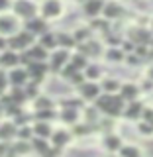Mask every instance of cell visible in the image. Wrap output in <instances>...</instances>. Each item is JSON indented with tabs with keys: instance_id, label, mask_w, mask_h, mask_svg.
Segmentation results:
<instances>
[{
	"instance_id": "obj_9",
	"label": "cell",
	"mask_w": 153,
	"mask_h": 157,
	"mask_svg": "<svg viewBox=\"0 0 153 157\" xmlns=\"http://www.w3.org/2000/svg\"><path fill=\"white\" fill-rule=\"evenodd\" d=\"M118 155L122 157H141V155H147V149L143 145L141 140H132V141H124V145L120 147Z\"/></svg>"
},
{
	"instance_id": "obj_18",
	"label": "cell",
	"mask_w": 153,
	"mask_h": 157,
	"mask_svg": "<svg viewBox=\"0 0 153 157\" xmlns=\"http://www.w3.org/2000/svg\"><path fill=\"white\" fill-rule=\"evenodd\" d=\"M85 75H86V78H90V81H100V78L106 75V67L100 65L98 61H92V63L86 65Z\"/></svg>"
},
{
	"instance_id": "obj_8",
	"label": "cell",
	"mask_w": 153,
	"mask_h": 157,
	"mask_svg": "<svg viewBox=\"0 0 153 157\" xmlns=\"http://www.w3.org/2000/svg\"><path fill=\"white\" fill-rule=\"evenodd\" d=\"M102 59H104L110 67H122L124 61H126V51L120 45H106L104 57H102Z\"/></svg>"
},
{
	"instance_id": "obj_24",
	"label": "cell",
	"mask_w": 153,
	"mask_h": 157,
	"mask_svg": "<svg viewBox=\"0 0 153 157\" xmlns=\"http://www.w3.org/2000/svg\"><path fill=\"white\" fill-rule=\"evenodd\" d=\"M57 39H59V47L73 49V47H77V45H78V41L75 39L73 32H71V33H67V32H59V33H57Z\"/></svg>"
},
{
	"instance_id": "obj_20",
	"label": "cell",
	"mask_w": 153,
	"mask_h": 157,
	"mask_svg": "<svg viewBox=\"0 0 153 157\" xmlns=\"http://www.w3.org/2000/svg\"><path fill=\"white\" fill-rule=\"evenodd\" d=\"M20 63V55L16 53V49H4V53H0V67L14 69Z\"/></svg>"
},
{
	"instance_id": "obj_13",
	"label": "cell",
	"mask_w": 153,
	"mask_h": 157,
	"mask_svg": "<svg viewBox=\"0 0 153 157\" xmlns=\"http://www.w3.org/2000/svg\"><path fill=\"white\" fill-rule=\"evenodd\" d=\"M69 61H71V53H69L67 47L53 49V53H51V69L53 71H61Z\"/></svg>"
},
{
	"instance_id": "obj_29",
	"label": "cell",
	"mask_w": 153,
	"mask_h": 157,
	"mask_svg": "<svg viewBox=\"0 0 153 157\" xmlns=\"http://www.w3.org/2000/svg\"><path fill=\"white\" fill-rule=\"evenodd\" d=\"M33 134L41 136V137H51V134H53L51 124H47V122H37V124L33 126Z\"/></svg>"
},
{
	"instance_id": "obj_41",
	"label": "cell",
	"mask_w": 153,
	"mask_h": 157,
	"mask_svg": "<svg viewBox=\"0 0 153 157\" xmlns=\"http://www.w3.org/2000/svg\"><path fill=\"white\" fill-rule=\"evenodd\" d=\"M77 2H85V0H77Z\"/></svg>"
},
{
	"instance_id": "obj_21",
	"label": "cell",
	"mask_w": 153,
	"mask_h": 157,
	"mask_svg": "<svg viewBox=\"0 0 153 157\" xmlns=\"http://www.w3.org/2000/svg\"><path fill=\"white\" fill-rule=\"evenodd\" d=\"M134 126H136V132H137V137H140V140H151L153 137V124L151 122L140 118L137 122H134Z\"/></svg>"
},
{
	"instance_id": "obj_35",
	"label": "cell",
	"mask_w": 153,
	"mask_h": 157,
	"mask_svg": "<svg viewBox=\"0 0 153 157\" xmlns=\"http://www.w3.org/2000/svg\"><path fill=\"white\" fill-rule=\"evenodd\" d=\"M14 4H12V0H0V14H4L6 10H10Z\"/></svg>"
},
{
	"instance_id": "obj_31",
	"label": "cell",
	"mask_w": 153,
	"mask_h": 157,
	"mask_svg": "<svg viewBox=\"0 0 153 157\" xmlns=\"http://www.w3.org/2000/svg\"><path fill=\"white\" fill-rule=\"evenodd\" d=\"M29 151H33V147H32V145H28L26 141H20V144L14 145L12 153H29Z\"/></svg>"
},
{
	"instance_id": "obj_16",
	"label": "cell",
	"mask_w": 153,
	"mask_h": 157,
	"mask_svg": "<svg viewBox=\"0 0 153 157\" xmlns=\"http://www.w3.org/2000/svg\"><path fill=\"white\" fill-rule=\"evenodd\" d=\"M122 78L120 75H106L100 78V86H102V92H120V86H122Z\"/></svg>"
},
{
	"instance_id": "obj_17",
	"label": "cell",
	"mask_w": 153,
	"mask_h": 157,
	"mask_svg": "<svg viewBox=\"0 0 153 157\" xmlns=\"http://www.w3.org/2000/svg\"><path fill=\"white\" fill-rule=\"evenodd\" d=\"M73 137H75L73 132H69L67 128H59V130H53L51 141H53V145H57V147H67L73 141Z\"/></svg>"
},
{
	"instance_id": "obj_38",
	"label": "cell",
	"mask_w": 153,
	"mask_h": 157,
	"mask_svg": "<svg viewBox=\"0 0 153 157\" xmlns=\"http://www.w3.org/2000/svg\"><path fill=\"white\" fill-rule=\"evenodd\" d=\"M4 86H6V78H4V75L0 73V92L4 90Z\"/></svg>"
},
{
	"instance_id": "obj_7",
	"label": "cell",
	"mask_w": 153,
	"mask_h": 157,
	"mask_svg": "<svg viewBox=\"0 0 153 157\" xmlns=\"http://www.w3.org/2000/svg\"><path fill=\"white\" fill-rule=\"evenodd\" d=\"M39 10L45 20H55L65 14V4H63V0H43Z\"/></svg>"
},
{
	"instance_id": "obj_30",
	"label": "cell",
	"mask_w": 153,
	"mask_h": 157,
	"mask_svg": "<svg viewBox=\"0 0 153 157\" xmlns=\"http://www.w3.org/2000/svg\"><path fill=\"white\" fill-rule=\"evenodd\" d=\"M29 55L36 59V61H41V59L47 57V51H45V47L39 43V45H32V47H29Z\"/></svg>"
},
{
	"instance_id": "obj_15",
	"label": "cell",
	"mask_w": 153,
	"mask_h": 157,
	"mask_svg": "<svg viewBox=\"0 0 153 157\" xmlns=\"http://www.w3.org/2000/svg\"><path fill=\"white\" fill-rule=\"evenodd\" d=\"M18 18L16 16H0V36H14L18 33Z\"/></svg>"
},
{
	"instance_id": "obj_5",
	"label": "cell",
	"mask_w": 153,
	"mask_h": 157,
	"mask_svg": "<svg viewBox=\"0 0 153 157\" xmlns=\"http://www.w3.org/2000/svg\"><path fill=\"white\" fill-rule=\"evenodd\" d=\"M120 96L124 98L126 102L137 100V98H145L143 92H141V86H140V81H137V78H124V81H122Z\"/></svg>"
},
{
	"instance_id": "obj_25",
	"label": "cell",
	"mask_w": 153,
	"mask_h": 157,
	"mask_svg": "<svg viewBox=\"0 0 153 157\" xmlns=\"http://www.w3.org/2000/svg\"><path fill=\"white\" fill-rule=\"evenodd\" d=\"M16 134H18L16 124H12V122H4V124H0V140L10 141Z\"/></svg>"
},
{
	"instance_id": "obj_1",
	"label": "cell",
	"mask_w": 153,
	"mask_h": 157,
	"mask_svg": "<svg viewBox=\"0 0 153 157\" xmlns=\"http://www.w3.org/2000/svg\"><path fill=\"white\" fill-rule=\"evenodd\" d=\"M92 104L102 112V116H110V118H116V120H122L126 100L120 96V92H102Z\"/></svg>"
},
{
	"instance_id": "obj_32",
	"label": "cell",
	"mask_w": 153,
	"mask_h": 157,
	"mask_svg": "<svg viewBox=\"0 0 153 157\" xmlns=\"http://www.w3.org/2000/svg\"><path fill=\"white\" fill-rule=\"evenodd\" d=\"M36 118H39V120H53L55 118V112L51 110V108H43V110H39Z\"/></svg>"
},
{
	"instance_id": "obj_22",
	"label": "cell",
	"mask_w": 153,
	"mask_h": 157,
	"mask_svg": "<svg viewBox=\"0 0 153 157\" xmlns=\"http://www.w3.org/2000/svg\"><path fill=\"white\" fill-rule=\"evenodd\" d=\"M10 82H12L14 86H24L28 82V78H29V71H26V69H18V67H14L12 71H10Z\"/></svg>"
},
{
	"instance_id": "obj_37",
	"label": "cell",
	"mask_w": 153,
	"mask_h": 157,
	"mask_svg": "<svg viewBox=\"0 0 153 157\" xmlns=\"http://www.w3.org/2000/svg\"><path fill=\"white\" fill-rule=\"evenodd\" d=\"M6 47H8V39H4V36H0V51Z\"/></svg>"
},
{
	"instance_id": "obj_27",
	"label": "cell",
	"mask_w": 153,
	"mask_h": 157,
	"mask_svg": "<svg viewBox=\"0 0 153 157\" xmlns=\"http://www.w3.org/2000/svg\"><path fill=\"white\" fill-rule=\"evenodd\" d=\"M32 147H33V151H37V153H49V144L45 141V137H41V136H37V137H33L32 140Z\"/></svg>"
},
{
	"instance_id": "obj_12",
	"label": "cell",
	"mask_w": 153,
	"mask_h": 157,
	"mask_svg": "<svg viewBox=\"0 0 153 157\" xmlns=\"http://www.w3.org/2000/svg\"><path fill=\"white\" fill-rule=\"evenodd\" d=\"M12 8L16 10V16L24 18V20H32V18H36V12H37L36 2H32V0H16Z\"/></svg>"
},
{
	"instance_id": "obj_28",
	"label": "cell",
	"mask_w": 153,
	"mask_h": 157,
	"mask_svg": "<svg viewBox=\"0 0 153 157\" xmlns=\"http://www.w3.org/2000/svg\"><path fill=\"white\" fill-rule=\"evenodd\" d=\"M41 45L45 47V49H57V47H59V39H57L55 33L45 32V33L41 36Z\"/></svg>"
},
{
	"instance_id": "obj_6",
	"label": "cell",
	"mask_w": 153,
	"mask_h": 157,
	"mask_svg": "<svg viewBox=\"0 0 153 157\" xmlns=\"http://www.w3.org/2000/svg\"><path fill=\"white\" fill-rule=\"evenodd\" d=\"M147 104V98H137V100H130L126 102V108H124V114H122V120L126 122H137L143 114V108Z\"/></svg>"
},
{
	"instance_id": "obj_40",
	"label": "cell",
	"mask_w": 153,
	"mask_h": 157,
	"mask_svg": "<svg viewBox=\"0 0 153 157\" xmlns=\"http://www.w3.org/2000/svg\"><path fill=\"white\" fill-rule=\"evenodd\" d=\"M149 45H151V47H153V39H151V43H149Z\"/></svg>"
},
{
	"instance_id": "obj_19",
	"label": "cell",
	"mask_w": 153,
	"mask_h": 157,
	"mask_svg": "<svg viewBox=\"0 0 153 157\" xmlns=\"http://www.w3.org/2000/svg\"><path fill=\"white\" fill-rule=\"evenodd\" d=\"M73 36H75V39L78 43H82V41H88L90 37H94L96 33H94V29L90 28V24H78V26L73 29Z\"/></svg>"
},
{
	"instance_id": "obj_4",
	"label": "cell",
	"mask_w": 153,
	"mask_h": 157,
	"mask_svg": "<svg viewBox=\"0 0 153 157\" xmlns=\"http://www.w3.org/2000/svg\"><path fill=\"white\" fill-rule=\"evenodd\" d=\"M124 136L120 134L118 130H112V132H106V134L100 136V147L106 151V153H118L120 147L124 145Z\"/></svg>"
},
{
	"instance_id": "obj_36",
	"label": "cell",
	"mask_w": 153,
	"mask_h": 157,
	"mask_svg": "<svg viewBox=\"0 0 153 157\" xmlns=\"http://www.w3.org/2000/svg\"><path fill=\"white\" fill-rule=\"evenodd\" d=\"M143 75H145V77H149V78H153V63L145 65V69H143Z\"/></svg>"
},
{
	"instance_id": "obj_33",
	"label": "cell",
	"mask_w": 153,
	"mask_h": 157,
	"mask_svg": "<svg viewBox=\"0 0 153 157\" xmlns=\"http://www.w3.org/2000/svg\"><path fill=\"white\" fill-rule=\"evenodd\" d=\"M136 45H137L136 41H132L130 37H124V41H122V45H120V47L124 49L126 53H134V51H136Z\"/></svg>"
},
{
	"instance_id": "obj_14",
	"label": "cell",
	"mask_w": 153,
	"mask_h": 157,
	"mask_svg": "<svg viewBox=\"0 0 153 157\" xmlns=\"http://www.w3.org/2000/svg\"><path fill=\"white\" fill-rule=\"evenodd\" d=\"M81 118H82V112H81V108H77V106H65L59 112V120L67 126H75L77 122H81Z\"/></svg>"
},
{
	"instance_id": "obj_11",
	"label": "cell",
	"mask_w": 153,
	"mask_h": 157,
	"mask_svg": "<svg viewBox=\"0 0 153 157\" xmlns=\"http://www.w3.org/2000/svg\"><path fill=\"white\" fill-rule=\"evenodd\" d=\"M104 4H106V0H85V2H81V12L88 20L98 18V16H102Z\"/></svg>"
},
{
	"instance_id": "obj_23",
	"label": "cell",
	"mask_w": 153,
	"mask_h": 157,
	"mask_svg": "<svg viewBox=\"0 0 153 157\" xmlns=\"http://www.w3.org/2000/svg\"><path fill=\"white\" fill-rule=\"evenodd\" d=\"M28 29L33 33V36H43L45 32H49L47 29V20L45 18H32L28 22Z\"/></svg>"
},
{
	"instance_id": "obj_3",
	"label": "cell",
	"mask_w": 153,
	"mask_h": 157,
	"mask_svg": "<svg viewBox=\"0 0 153 157\" xmlns=\"http://www.w3.org/2000/svg\"><path fill=\"white\" fill-rule=\"evenodd\" d=\"M77 94L81 96L85 102L92 104V102H94L96 98L102 94L100 81H90V78H86V81L82 82V85H78V86H77Z\"/></svg>"
},
{
	"instance_id": "obj_26",
	"label": "cell",
	"mask_w": 153,
	"mask_h": 157,
	"mask_svg": "<svg viewBox=\"0 0 153 157\" xmlns=\"http://www.w3.org/2000/svg\"><path fill=\"white\" fill-rule=\"evenodd\" d=\"M71 63H73V65H75V67L78 69V71H85V69H86V65L90 63V59H88V57L85 55V53L77 51L75 55H71Z\"/></svg>"
},
{
	"instance_id": "obj_39",
	"label": "cell",
	"mask_w": 153,
	"mask_h": 157,
	"mask_svg": "<svg viewBox=\"0 0 153 157\" xmlns=\"http://www.w3.org/2000/svg\"><path fill=\"white\" fill-rule=\"evenodd\" d=\"M2 112H4V108H2V104H0V114H2Z\"/></svg>"
},
{
	"instance_id": "obj_34",
	"label": "cell",
	"mask_w": 153,
	"mask_h": 157,
	"mask_svg": "<svg viewBox=\"0 0 153 157\" xmlns=\"http://www.w3.org/2000/svg\"><path fill=\"white\" fill-rule=\"evenodd\" d=\"M33 104H36V108L37 110H43V108H51V104L53 102L51 100H47V98H43V96H36V102H33Z\"/></svg>"
},
{
	"instance_id": "obj_10",
	"label": "cell",
	"mask_w": 153,
	"mask_h": 157,
	"mask_svg": "<svg viewBox=\"0 0 153 157\" xmlns=\"http://www.w3.org/2000/svg\"><path fill=\"white\" fill-rule=\"evenodd\" d=\"M32 43H33V33L29 32H18V33H14L12 37L8 39V47H12V49H20V51H22V49H29L32 47Z\"/></svg>"
},
{
	"instance_id": "obj_2",
	"label": "cell",
	"mask_w": 153,
	"mask_h": 157,
	"mask_svg": "<svg viewBox=\"0 0 153 157\" xmlns=\"http://www.w3.org/2000/svg\"><path fill=\"white\" fill-rule=\"evenodd\" d=\"M77 49L81 53H85V55L90 59V61H98V59L104 57V49H106V43L102 37H90L88 41H82L78 43Z\"/></svg>"
}]
</instances>
